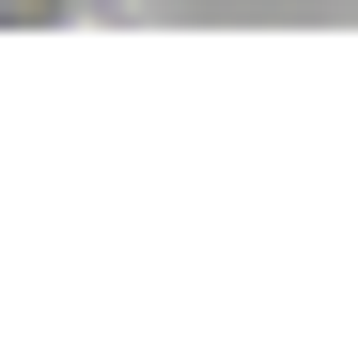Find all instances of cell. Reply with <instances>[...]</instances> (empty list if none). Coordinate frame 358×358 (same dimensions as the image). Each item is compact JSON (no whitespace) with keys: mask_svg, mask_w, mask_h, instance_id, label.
Returning <instances> with one entry per match:
<instances>
[{"mask_svg":"<svg viewBox=\"0 0 358 358\" xmlns=\"http://www.w3.org/2000/svg\"><path fill=\"white\" fill-rule=\"evenodd\" d=\"M125 0H0V31H109Z\"/></svg>","mask_w":358,"mask_h":358,"instance_id":"1","label":"cell"}]
</instances>
